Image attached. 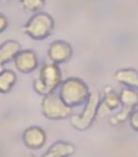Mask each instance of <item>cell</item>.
Returning <instances> with one entry per match:
<instances>
[{
    "label": "cell",
    "instance_id": "7a4b0ae2",
    "mask_svg": "<svg viewBox=\"0 0 138 157\" xmlns=\"http://www.w3.org/2000/svg\"><path fill=\"white\" fill-rule=\"evenodd\" d=\"M64 81L62 72L60 66L54 62H44L39 71V77L33 80V90L39 95L53 94L57 88H60L61 83Z\"/></svg>",
    "mask_w": 138,
    "mask_h": 157
},
{
    "label": "cell",
    "instance_id": "9a60e30c",
    "mask_svg": "<svg viewBox=\"0 0 138 157\" xmlns=\"http://www.w3.org/2000/svg\"><path fill=\"white\" fill-rule=\"evenodd\" d=\"M19 3L22 4L24 10L32 13H39L44 7V0H19Z\"/></svg>",
    "mask_w": 138,
    "mask_h": 157
},
{
    "label": "cell",
    "instance_id": "ba28073f",
    "mask_svg": "<svg viewBox=\"0 0 138 157\" xmlns=\"http://www.w3.org/2000/svg\"><path fill=\"white\" fill-rule=\"evenodd\" d=\"M47 141V134L39 125H30L22 132V142L29 150H39L44 146Z\"/></svg>",
    "mask_w": 138,
    "mask_h": 157
},
{
    "label": "cell",
    "instance_id": "5bb4252c",
    "mask_svg": "<svg viewBox=\"0 0 138 157\" xmlns=\"http://www.w3.org/2000/svg\"><path fill=\"white\" fill-rule=\"evenodd\" d=\"M17 81V75L10 69H4L0 73V94H8Z\"/></svg>",
    "mask_w": 138,
    "mask_h": 157
},
{
    "label": "cell",
    "instance_id": "6da1fadb",
    "mask_svg": "<svg viewBox=\"0 0 138 157\" xmlns=\"http://www.w3.org/2000/svg\"><path fill=\"white\" fill-rule=\"evenodd\" d=\"M89 86L84 80L79 77H68L61 83L58 95L60 98L69 106V108H76V106H81L89 101L90 98Z\"/></svg>",
    "mask_w": 138,
    "mask_h": 157
},
{
    "label": "cell",
    "instance_id": "5b68a950",
    "mask_svg": "<svg viewBox=\"0 0 138 157\" xmlns=\"http://www.w3.org/2000/svg\"><path fill=\"white\" fill-rule=\"evenodd\" d=\"M40 109L41 114L49 120H65L73 116L72 108H69L55 92L43 97Z\"/></svg>",
    "mask_w": 138,
    "mask_h": 157
},
{
    "label": "cell",
    "instance_id": "e0dca14e",
    "mask_svg": "<svg viewBox=\"0 0 138 157\" xmlns=\"http://www.w3.org/2000/svg\"><path fill=\"white\" fill-rule=\"evenodd\" d=\"M8 28V19L4 14L0 13V33H3Z\"/></svg>",
    "mask_w": 138,
    "mask_h": 157
},
{
    "label": "cell",
    "instance_id": "3957f363",
    "mask_svg": "<svg viewBox=\"0 0 138 157\" xmlns=\"http://www.w3.org/2000/svg\"><path fill=\"white\" fill-rule=\"evenodd\" d=\"M54 26V18L44 11H39L24 25V33L33 40H44L53 35Z\"/></svg>",
    "mask_w": 138,
    "mask_h": 157
},
{
    "label": "cell",
    "instance_id": "30bf717a",
    "mask_svg": "<svg viewBox=\"0 0 138 157\" xmlns=\"http://www.w3.org/2000/svg\"><path fill=\"white\" fill-rule=\"evenodd\" d=\"M120 108V98L119 92H116L111 86H106L104 88V97L101 99V105L98 109V117L106 116L109 112H115Z\"/></svg>",
    "mask_w": 138,
    "mask_h": 157
},
{
    "label": "cell",
    "instance_id": "7c38bea8",
    "mask_svg": "<svg viewBox=\"0 0 138 157\" xmlns=\"http://www.w3.org/2000/svg\"><path fill=\"white\" fill-rule=\"evenodd\" d=\"M76 147L73 144L65 141H57L44 152L41 157H70L75 155Z\"/></svg>",
    "mask_w": 138,
    "mask_h": 157
},
{
    "label": "cell",
    "instance_id": "2e32d148",
    "mask_svg": "<svg viewBox=\"0 0 138 157\" xmlns=\"http://www.w3.org/2000/svg\"><path fill=\"white\" fill-rule=\"evenodd\" d=\"M128 123H130V127L133 128L134 131L138 132V109H136V110L130 114V117H128Z\"/></svg>",
    "mask_w": 138,
    "mask_h": 157
},
{
    "label": "cell",
    "instance_id": "ac0fdd59",
    "mask_svg": "<svg viewBox=\"0 0 138 157\" xmlns=\"http://www.w3.org/2000/svg\"><path fill=\"white\" fill-rule=\"evenodd\" d=\"M24 157H35L33 155H26V156H24Z\"/></svg>",
    "mask_w": 138,
    "mask_h": 157
},
{
    "label": "cell",
    "instance_id": "52a82bcc",
    "mask_svg": "<svg viewBox=\"0 0 138 157\" xmlns=\"http://www.w3.org/2000/svg\"><path fill=\"white\" fill-rule=\"evenodd\" d=\"M73 54V48L72 46L65 40H55L53 41L49 46V50H47V55H49V59L51 62L57 63H65L72 58Z\"/></svg>",
    "mask_w": 138,
    "mask_h": 157
},
{
    "label": "cell",
    "instance_id": "4fadbf2b",
    "mask_svg": "<svg viewBox=\"0 0 138 157\" xmlns=\"http://www.w3.org/2000/svg\"><path fill=\"white\" fill-rule=\"evenodd\" d=\"M115 80L122 86L138 91V72L136 69H119L115 72Z\"/></svg>",
    "mask_w": 138,
    "mask_h": 157
},
{
    "label": "cell",
    "instance_id": "9c48e42d",
    "mask_svg": "<svg viewBox=\"0 0 138 157\" xmlns=\"http://www.w3.org/2000/svg\"><path fill=\"white\" fill-rule=\"evenodd\" d=\"M14 65L19 73H32L39 66V58L33 50H21L14 58Z\"/></svg>",
    "mask_w": 138,
    "mask_h": 157
},
{
    "label": "cell",
    "instance_id": "8fae6325",
    "mask_svg": "<svg viewBox=\"0 0 138 157\" xmlns=\"http://www.w3.org/2000/svg\"><path fill=\"white\" fill-rule=\"evenodd\" d=\"M21 50V44L15 40H6L0 44V73L4 71V63L14 61Z\"/></svg>",
    "mask_w": 138,
    "mask_h": 157
},
{
    "label": "cell",
    "instance_id": "277c9868",
    "mask_svg": "<svg viewBox=\"0 0 138 157\" xmlns=\"http://www.w3.org/2000/svg\"><path fill=\"white\" fill-rule=\"evenodd\" d=\"M101 94L98 91H93L90 94V98L84 103L83 110L79 114H73L70 117V124L77 131H86L93 125L94 120L98 116V109L101 105Z\"/></svg>",
    "mask_w": 138,
    "mask_h": 157
},
{
    "label": "cell",
    "instance_id": "8992f818",
    "mask_svg": "<svg viewBox=\"0 0 138 157\" xmlns=\"http://www.w3.org/2000/svg\"><path fill=\"white\" fill-rule=\"evenodd\" d=\"M119 98H120V110L109 119V123L112 125L127 121L130 114L136 110L138 106V91L134 88L123 87L119 91Z\"/></svg>",
    "mask_w": 138,
    "mask_h": 157
}]
</instances>
